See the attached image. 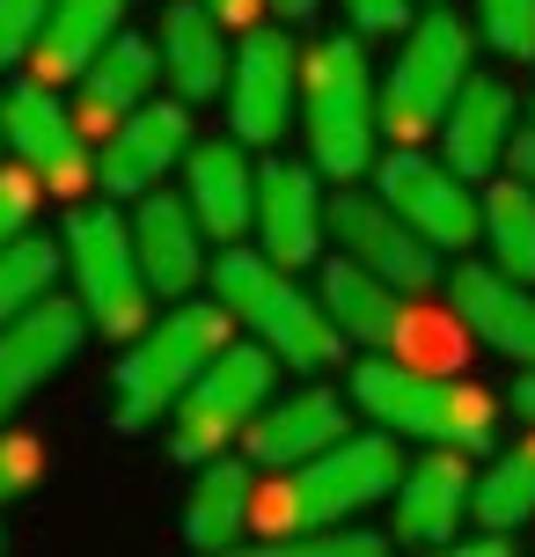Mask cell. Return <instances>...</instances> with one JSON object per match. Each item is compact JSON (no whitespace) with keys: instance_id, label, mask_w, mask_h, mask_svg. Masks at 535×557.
<instances>
[{"instance_id":"6da1fadb","label":"cell","mask_w":535,"mask_h":557,"mask_svg":"<svg viewBox=\"0 0 535 557\" xmlns=\"http://www.w3.org/2000/svg\"><path fill=\"white\" fill-rule=\"evenodd\" d=\"M396 476H403V462H396L389 425H382V433H360V441H331L323 455L294 462V476H286L272 499H257L264 550L286 543V535L338 529V521H352V513L374 506V499H396Z\"/></svg>"},{"instance_id":"7a4b0ae2","label":"cell","mask_w":535,"mask_h":557,"mask_svg":"<svg viewBox=\"0 0 535 557\" xmlns=\"http://www.w3.org/2000/svg\"><path fill=\"white\" fill-rule=\"evenodd\" d=\"M352 404L366 418H382L389 433H411V441L433 447H484L499 441V404L470 382H455L440 367H411V360H366L352 374Z\"/></svg>"},{"instance_id":"3957f363","label":"cell","mask_w":535,"mask_h":557,"mask_svg":"<svg viewBox=\"0 0 535 557\" xmlns=\"http://www.w3.org/2000/svg\"><path fill=\"white\" fill-rule=\"evenodd\" d=\"M301 125H309V154L323 176H360L374 162V125H382V96L366 82V52L352 37H315L301 52Z\"/></svg>"},{"instance_id":"277c9868","label":"cell","mask_w":535,"mask_h":557,"mask_svg":"<svg viewBox=\"0 0 535 557\" xmlns=\"http://www.w3.org/2000/svg\"><path fill=\"white\" fill-rule=\"evenodd\" d=\"M272 374H279V352L257 337V345H235L227 337L213 360L191 374V389L170 404V455L176 462H213L235 447V433H250V418L272 404Z\"/></svg>"},{"instance_id":"5b68a950","label":"cell","mask_w":535,"mask_h":557,"mask_svg":"<svg viewBox=\"0 0 535 557\" xmlns=\"http://www.w3.org/2000/svg\"><path fill=\"white\" fill-rule=\"evenodd\" d=\"M227 345V308L221 301H176L170 315H154L133 352L117 360V418L125 425H154L176 396L191 389V374Z\"/></svg>"},{"instance_id":"8992f818","label":"cell","mask_w":535,"mask_h":557,"mask_svg":"<svg viewBox=\"0 0 535 557\" xmlns=\"http://www.w3.org/2000/svg\"><path fill=\"white\" fill-rule=\"evenodd\" d=\"M66 264L82 286V308L103 337H140L147 331V264L133 250V227L117 221L111 206H82L66 221Z\"/></svg>"},{"instance_id":"52a82bcc","label":"cell","mask_w":535,"mask_h":557,"mask_svg":"<svg viewBox=\"0 0 535 557\" xmlns=\"http://www.w3.org/2000/svg\"><path fill=\"white\" fill-rule=\"evenodd\" d=\"M470 82V23L433 8L425 23H411L403 52L389 66V88H382V125L396 139H425L440 117H448L455 88Z\"/></svg>"},{"instance_id":"ba28073f","label":"cell","mask_w":535,"mask_h":557,"mask_svg":"<svg viewBox=\"0 0 535 557\" xmlns=\"http://www.w3.org/2000/svg\"><path fill=\"white\" fill-rule=\"evenodd\" d=\"M382 198L419 227L433 250H470L484 235V198H470V176L455 162H433V154L403 147L396 162H382Z\"/></svg>"},{"instance_id":"9c48e42d","label":"cell","mask_w":535,"mask_h":557,"mask_svg":"<svg viewBox=\"0 0 535 557\" xmlns=\"http://www.w3.org/2000/svg\"><path fill=\"white\" fill-rule=\"evenodd\" d=\"M82 337H88V308L82 301H52V294L0 323V425L82 352Z\"/></svg>"},{"instance_id":"30bf717a","label":"cell","mask_w":535,"mask_h":557,"mask_svg":"<svg viewBox=\"0 0 535 557\" xmlns=\"http://www.w3.org/2000/svg\"><path fill=\"white\" fill-rule=\"evenodd\" d=\"M331 243H338L352 264H366V272H382L389 286H411V294H425L433 278H440V264H433V243H425L419 227L396 213L389 198H331Z\"/></svg>"},{"instance_id":"8fae6325","label":"cell","mask_w":535,"mask_h":557,"mask_svg":"<svg viewBox=\"0 0 535 557\" xmlns=\"http://www.w3.org/2000/svg\"><path fill=\"white\" fill-rule=\"evenodd\" d=\"M294 96H301V59L279 29L257 23L235 52V82H227V125L242 147H272L294 117Z\"/></svg>"},{"instance_id":"7c38bea8","label":"cell","mask_w":535,"mask_h":557,"mask_svg":"<svg viewBox=\"0 0 535 557\" xmlns=\"http://www.w3.org/2000/svg\"><path fill=\"white\" fill-rule=\"evenodd\" d=\"M257 235H264V257L301 272L323 235H331V198L315 184L309 162H264L257 169Z\"/></svg>"},{"instance_id":"4fadbf2b","label":"cell","mask_w":535,"mask_h":557,"mask_svg":"<svg viewBox=\"0 0 535 557\" xmlns=\"http://www.w3.org/2000/svg\"><path fill=\"white\" fill-rule=\"evenodd\" d=\"M176 154H191V117H184V96L176 103H140V111H125L103 139V191L133 198V191H154L162 184V169H176Z\"/></svg>"},{"instance_id":"5bb4252c","label":"cell","mask_w":535,"mask_h":557,"mask_svg":"<svg viewBox=\"0 0 535 557\" xmlns=\"http://www.w3.org/2000/svg\"><path fill=\"white\" fill-rule=\"evenodd\" d=\"M0 139L23 154V169H37L52 191H74L88 176V147H82V133H74V117L59 111V96L52 88H37V82H23V88H8V103H0Z\"/></svg>"},{"instance_id":"9a60e30c","label":"cell","mask_w":535,"mask_h":557,"mask_svg":"<svg viewBox=\"0 0 535 557\" xmlns=\"http://www.w3.org/2000/svg\"><path fill=\"white\" fill-rule=\"evenodd\" d=\"M242 323H250L286 367H331V360H338V345H345L331 301L309 294V286H294V278H279V272L264 278V294L242 308Z\"/></svg>"},{"instance_id":"2e32d148","label":"cell","mask_w":535,"mask_h":557,"mask_svg":"<svg viewBox=\"0 0 535 557\" xmlns=\"http://www.w3.org/2000/svg\"><path fill=\"white\" fill-rule=\"evenodd\" d=\"M470 499H477V484L462 470V447H433L425 462H411V470L396 476V535L440 550L470 521Z\"/></svg>"},{"instance_id":"e0dca14e","label":"cell","mask_w":535,"mask_h":557,"mask_svg":"<svg viewBox=\"0 0 535 557\" xmlns=\"http://www.w3.org/2000/svg\"><path fill=\"white\" fill-rule=\"evenodd\" d=\"M184 198L206 221V235L242 243V227H257V169L242 154V139H206L184 154Z\"/></svg>"},{"instance_id":"ac0fdd59","label":"cell","mask_w":535,"mask_h":557,"mask_svg":"<svg viewBox=\"0 0 535 557\" xmlns=\"http://www.w3.org/2000/svg\"><path fill=\"white\" fill-rule=\"evenodd\" d=\"M198 235H206V221L191 213V198H140V213H133V250H140L147 286H154V294L184 301L198 278L213 272Z\"/></svg>"},{"instance_id":"d6986e66","label":"cell","mask_w":535,"mask_h":557,"mask_svg":"<svg viewBox=\"0 0 535 557\" xmlns=\"http://www.w3.org/2000/svg\"><path fill=\"white\" fill-rule=\"evenodd\" d=\"M345 433H352V425H345V404L331 389H294V396H279V404H264L242 441H250V462L294 470V462L323 455V447L345 441Z\"/></svg>"},{"instance_id":"ffe728a7","label":"cell","mask_w":535,"mask_h":557,"mask_svg":"<svg viewBox=\"0 0 535 557\" xmlns=\"http://www.w3.org/2000/svg\"><path fill=\"white\" fill-rule=\"evenodd\" d=\"M440 147H448V162L462 169L470 184L492 176V169L507 162V147H513V88L470 74V82L455 88L448 117H440Z\"/></svg>"},{"instance_id":"44dd1931","label":"cell","mask_w":535,"mask_h":557,"mask_svg":"<svg viewBox=\"0 0 535 557\" xmlns=\"http://www.w3.org/2000/svg\"><path fill=\"white\" fill-rule=\"evenodd\" d=\"M455 315H462V331H477L492 352H507V360L535 367V294L521 278H507L499 264L492 272H455Z\"/></svg>"},{"instance_id":"7402d4cb","label":"cell","mask_w":535,"mask_h":557,"mask_svg":"<svg viewBox=\"0 0 535 557\" xmlns=\"http://www.w3.org/2000/svg\"><path fill=\"white\" fill-rule=\"evenodd\" d=\"M162 74L176 82L184 103H206V96H227V45H221V15L206 0H176L162 15Z\"/></svg>"},{"instance_id":"603a6c76","label":"cell","mask_w":535,"mask_h":557,"mask_svg":"<svg viewBox=\"0 0 535 557\" xmlns=\"http://www.w3.org/2000/svg\"><path fill=\"white\" fill-rule=\"evenodd\" d=\"M117 23H125V0H52V15L29 45L37 82H82V66L117 37Z\"/></svg>"},{"instance_id":"cb8c5ba5","label":"cell","mask_w":535,"mask_h":557,"mask_svg":"<svg viewBox=\"0 0 535 557\" xmlns=\"http://www.w3.org/2000/svg\"><path fill=\"white\" fill-rule=\"evenodd\" d=\"M250 521H257L250 462H235V455L198 462V492H191V506H184V535H191V550H235Z\"/></svg>"},{"instance_id":"d4e9b609","label":"cell","mask_w":535,"mask_h":557,"mask_svg":"<svg viewBox=\"0 0 535 557\" xmlns=\"http://www.w3.org/2000/svg\"><path fill=\"white\" fill-rule=\"evenodd\" d=\"M323 301H331V315H338L345 337H360V345H374V352H389L396 331H403V286H389L382 272H366V264H352V257H331V272H323Z\"/></svg>"},{"instance_id":"484cf974","label":"cell","mask_w":535,"mask_h":557,"mask_svg":"<svg viewBox=\"0 0 535 557\" xmlns=\"http://www.w3.org/2000/svg\"><path fill=\"white\" fill-rule=\"evenodd\" d=\"M162 82V52L147 45V37H133V29H117L103 52L82 66V96L96 117H125L147 103V88Z\"/></svg>"},{"instance_id":"4316f807","label":"cell","mask_w":535,"mask_h":557,"mask_svg":"<svg viewBox=\"0 0 535 557\" xmlns=\"http://www.w3.org/2000/svg\"><path fill=\"white\" fill-rule=\"evenodd\" d=\"M484 243H492V264L521 286H535V184H492L484 191Z\"/></svg>"},{"instance_id":"83f0119b","label":"cell","mask_w":535,"mask_h":557,"mask_svg":"<svg viewBox=\"0 0 535 557\" xmlns=\"http://www.w3.org/2000/svg\"><path fill=\"white\" fill-rule=\"evenodd\" d=\"M470 513H477L484 529H528V521H535V441L507 447V455L477 476Z\"/></svg>"},{"instance_id":"f1b7e54d","label":"cell","mask_w":535,"mask_h":557,"mask_svg":"<svg viewBox=\"0 0 535 557\" xmlns=\"http://www.w3.org/2000/svg\"><path fill=\"white\" fill-rule=\"evenodd\" d=\"M59 278V243H45V235H15V243H0V323L8 315H23L29 301H45Z\"/></svg>"},{"instance_id":"f546056e","label":"cell","mask_w":535,"mask_h":557,"mask_svg":"<svg viewBox=\"0 0 535 557\" xmlns=\"http://www.w3.org/2000/svg\"><path fill=\"white\" fill-rule=\"evenodd\" d=\"M382 550H389V535L352 529V521H338V529H309V535H286V543H272V557H382Z\"/></svg>"},{"instance_id":"4dcf8cb0","label":"cell","mask_w":535,"mask_h":557,"mask_svg":"<svg viewBox=\"0 0 535 557\" xmlns=\"http://www.w3.org/2000/svg\"><path fill=\"white\" fill-rule=\"evenodd\" d=\"M477 23L499 52H513V59L535 52V0H477Z\"/></svg>"},{"instance_id":"1f68e13d","label":"cell","mask_w":535,"mask_h":557,"mask_svg":"<svg viewBox=\"0 0 535 557\" xmlns=\"http://www.w3.org/2000/svg\"><path fill=\"white\" fill-rule=\"evenodd\" d=\"M45 15H52V0H0V66L29 59V45H37Z\"/></svg>"},{"instance_id":"d6a6232c","label":"cell","mask_w":535,"mask_h":557,"mask_svg":"<svg viewBox=\"0 0 535 557\" xmlns=\"http://www.w3.org/2000/svg\"><path fill=\"white\" fill-rule=\"evenodd\" d=\"M37 470H45L37 441H23V433H8V425H0V506L23 499L29 484H37Z\"/></svg>"},{"instance_id":"836d02e7","label":"cell","mask_w":535,"mask_h":557,"mask_svg":"<svg viewBox=\"0 0 535 557\" xmlns=\"http://www.w3.org/2000/svg\"><path fill=\"white\" fill-rule=\"evenodd\" d=\"M37 213V169H0V243H15Z\"/></svg>"},{"instance_id":"e575fe53","label":"cell","mask_w":535,"mask_h":557,"mask_svg":"<svg viewBox=\"0 0 535 557\" xmlns=\"http://www.w3.org/2000/svg\"><path fill=\"white\" fill-rule=\"evenodd\" d=\"M345 15L366 29V37H396L411 23V0H345Z\"/></svg>"},{"instance_id":"d590c367","label":"cell","mask_w":535,"mask_h":557,"mask_svg":"<svg viewBox=\"0 0 535 557\" xmlns=\"http://www.w3.org/2000/svg\"><path fill=\"white\" fill-rule=\"evenodd\" d=\"M507 162H513V176H521V184H535V125H528V133L513 125V147H507Z\"/></svg>"},{"instance_id":"8d00e7d4","label":"cell","mask_w":535,"mask_h":557,"mask_svg":"<svg viewBox=\"0 0 535 557\" xmlns=\"http://www.w3.org/2000/svg\"><path fill=\"white\" fill-rule=\"evenodd\" d=\"M206 8H213L221 23H235V29H257V8H264V0H206Z\"/></svg>"},{"instance_id":"74e56055","label":"cell","mask_w":535,"mask_h":557,"mask_svg":"<svg viewBox=\"0 0 535 557\" xmlns=\"http://www.w3.org/2000/svg\"><path fill=\"white\" fill-rule=\"evenodd\" d=\"M272 8H279V15H294V23H309V15L323 8V0H272Z\"/></svg>"},{"instance_id":"f35d334b","label":"cell","mask_w":535,"mask_h":557,"mask_svg":"<svg viewBox=\"0 0 535 557\" xmlns=\"http://www.w3.org/2000/svg\"><path fill=\"white\" fill-rule=\"evenodd\" d=\"M513 404H521V411L535 418V374H521V382H513Z\"/></svg>"}]
</instances>
